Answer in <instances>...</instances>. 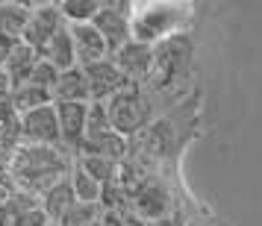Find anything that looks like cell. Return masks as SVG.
I'll return each instance as SVG.
<instances>
[{
	"instance_id": "1",
	"label": "cell",
	"mask_w": 262,
	"mask_h": 226,
	"mask_svg": "<svg viewBox=\"0 0 262 226\" xmlns=\"http://www.w3.org/2000/svg\"><path fill=\"white\" fill-rule=\"evenodd\" d=\"M74 165V156L62 147H30V144H18V150L9 159L6 173L12 177L15 188L38 197L41 191H48L53 182L68 177Z\"/></svg>"
},
{
	"instance_id": "2",
	"label": "cell",
	"mask_w": 262,
	"mask_h": 226,
	"mask_svg": "<svg viewBox=\"0 0 262 226\" xmlns=\"http://www.w3.org/2000/svg\"><path fill=\"white\" fill-rule=\"evenodd\" d=\"M186 21V12L171 3H150V6H136L130 15V38L147 47H156L159 41L171 38V33Z\"/></svg>"
},
{
	"instance_id": "3",
	"label": "cell",
	"mask_w": 262,
	"mask_h": 226,
	"mask_svg": "<svg viewBox=\"0 0 262 226\" xmlns=\"http://www.w3.org/2000/svg\"><path fill=\"white\" fill-rule=\"evenodd\" d=\"M106 112L112 132H118L127 141L133 135L144 132L150 123V106H147V94L142 91V85H127L124 91H118L106 103Z\"/></svg>"
},
{
	"instance_id": "4",
	"label": "cell",
	"mask_w": 262,
	"mask_h": 226,
	"mask_svg": "<svg viewBox=\"0 0 262 226\" xmlns=\"http://www.w3.org/2000/svg\"><path fill=\"white\" fill-rule=\"evenodd\" d=\"M130 15H133L130 0H100V12L92 18V27L100 33L109 56L130 41Z\"/></svg>"
},
{
	"instance_id": "5",
	"label": "cell",
	"mask_w": 262,
	"mask_h": 226,
	"mask_svg": "<svg viewBox=\"0 0 262 226\" xmlns=\"http://www.w3.org/2000/svg\"><path fill=\"white\" fill-rule=\"evenodd\" d=\"M18 141L30 144V147H62L53 103L18 115Z\"/></svg>"
},
{
	"instance_id": "6",
	"label": "cell",
	"mask_w": 262,
	"mask_h": 226,
	"mask_svg": "<svg viewBox=\"0 0 262 226\" xmlns=\"http://www.w3.org/2000/svg\"><path fill=\"white\" fill-rule=\"evenodd\" d=\"M62 27H65V21H62V15H59V3H36L30 9V21H27L24 33H21L18 41H24L27 47L41 53L45 44L59 33Z\"/></svg>"
},
{
	"instance_id": "7",
	"label": "cell",
	"mask_w": 262,
	"mask_h": 226,
	"mask_svg": "<svg viewBox=\"0 0 262 226\" xmlns=\"http://www.w3.org/2000/svg\"><path fill=\"white\" fill-rule=\"evenodd\" d=\"M130 212L136 217H142L144 223H150V220H159V217L174 212V203H171V194L162 182L142 179V185L130 194Z\"/></svg>"
},
{
	"instance_id": "8",
	"label": "cell",
	"mask_w": 262,
	"mask_h": 226,
	"mask_svg": "<svg viewBox=\"0 0 262 226\" xmlns=\"http://www.w3.org/2000/svg\"><path fill=\"white\" fill-rule=\"evenodd\" d=\"M83 77H85V85H89V103H109L118 91H124L130 85L121 77V71L115 68L112 59H100L95 65H85Z\"/></svg>"
},
{
	"instance_id": "9",
	"label": "cell",
	"mask_w": 262,
	"mask_h": 226,
	"mask_svg": "<svg viewBox=\"0 0 262 226\" xmlns=\"http://www.w3.org/2000/svg\"><path fill=\"white\" fill-rule=\"evenodd\" d=\"M109 59L115 62V68L121 71V77L130 85H144L147 77L154 71V47L139 44V41H127L121 50H115Z\"/></svg>"
},
{
	"instance_id": "10",
	"label": "cell",
	"mask_w": 262,
	"mask_h": 226,
	"mask_svg": "<svg viewBox=\"0 0 262 226\" xmlns=\"http://www.w3.org/2000/svg\"><path fill=\"white\" fill-rule=\"evenodd\" d=\"M53 109H56V123H59L62 150H68L71 156H77L80 153V147H83L89 103H53Z\"/></svg>"
},
{
	"instance_id": "11",
	"label": "cell",
	"mask_w": 262,
	"mask_h": 226,
	"mask_svg": "<svg viewBox=\"0 0 262 226\" xmlns=\"http://www.w3.org/2000/svg\"><path fill=\"white\" fill-rule=\"evenodd\" d=\"M71 33V44H74V59H77V68H85V65H95L100 59H109V50L103 44V38L92 24H71L68 27Z\"/></svg>"
},
{
	"instance_id": "12",
	"label": "cell",
	"mask_w": 262,
	"mask_h": 226,
	"mask_svg": "<svg viewBox=\"0 0 262 226\" xmlns=\"http://www.w3.org/2000/svg\"><path fill=\"white\" fill-rule=\"evenodd\" d=\"M53 103H89V85H85L83 68H68L59 71L56 83L50 85Z\"/></svg>"
},
{
	"instance_id": "13",
	"label": "cell",
	"mask_w": 262,
	"mask_h": 226,
	"mask_svg": "<svg viewBox=\"0 0 262 226\" xmlns=\"http://www.w3.org/2000/svg\"><path fill=\"white\" fill-rule=\"evenodd\" d=\"M74 203H77V200H74V191H71V185H68V177L59 179V182H53L48 191H41V194H38V209L48 214L50 223H59L62 214L68 212Z\"/></svg>"
},
{
	"instance_id": "14",
	"label": "cell",
	"mask_w": 262,
	"mask_h": 226,
	"mask_svg": "<svg viewBox=\"0 0 262 226\" xmlns=\"http://www.w3.org/2000/svg\"><path fill=\"white\" fill-rule=\"evenodd\" d=\"M36 62H38L36 50L27 47L24 41H15L12 47L6 50V56H3V71L9 73L12 85H21V83H27V77H30Z\"/></svg>"
},
{
	"instance_id": "15",
	"label": "cell",
	"mask_w": 262,
	"mask_h": 226,
	"mask_svg": "<svg viewBox=\"0 0 262 226\" xmlns=\"http://www.w3.org/2000/svg\"><path fill=\"white\" fill-rule=\"evenodd\" d=\"M45 62H50L56 71H68V68H77V59H74V44H71V33H68V24L62 27L56 36L50 38L45 50L38 53Z\"/></svg>"
},
{
	"instance_id": "16",
	"label": "cell",
	"mask_w": 262,
	"mask_h": 226,
	"mask_svg": "<svg viewBox=\"0 0 262 226\" xmlns=\"http://www.w3.org/2000/svg\"><path fill=\"white\" fill-rule=\"evenodd\" d=\"M50 103H53V97H50L48 88H38V85H33V83L12 85V91H9V106L15 109V115H24V112L50 106Z\"/></svg>"
},
{
	"instance_id": "17",
	"label": "cell",
	"mask_w": 262,
	"mask_h": 226,
	"mask_svg": "<svg viewBox=\"0 0 262 226\" xmlns=\"http://www.w3.org/2000/svg\"><path fill=\"white\" fill-rule=\"evenodd\" d=\"M74 165L80 167V170H85V173L95 179V182L106 185V182H112V179L118 177L121 162H112V159L92 156V153H77V156H74Z\"/></svg>"
},
{
	"instance_id": "18",
	"label": "cell",
	"mask_w": 262,
	"mask_h": 226,
	"mask_svg": "<svg viewBox=\"0 0 262 226\" xmlns=\"http://www.w3.org/2000/svg\"><path fill=\"white\" fill-rule=\"evenodd\" d=\"M30 9L33 6H27V3H0V36L18 41L30 21Z\"/></svg>"
},
{
	"instance_id": "19",
	"label": "cell",
	"mask_w": 262,
	"mask_h": 226,
	"mask_svg": "<svg viewBox=\"0 0 262 226\" xmlns=\"http://www.w3.org/2000/svg\"><path fill=\"white\" fill-rule=\"evenodd\" d=\"M100 12V0H62L59 15L62 21L71 24H92V18Z\"/></svg>"
},
{
	"instance_id": "20",
	"label": "cell",
	"mask_w": 262,
	"mask_h": 226,
	"mask_svg": "<svg viewBox=\"0 0 262 226\" xmlns=\"http://www.w3.org/2000/svg\"><path fill=\"white\" fill-rule=\"evenodd\" d=\"M68 185H71L77 203H97L100 200V182H95V179L89 177L85 170H80L77 165H71V170H68Z\"/></svg>"
},
{
	"instance_id": "21",
	"label": "cell",
	"mask_w": 262,
	"mask_h": 226,
	"mask_svg": "<svg viewBox=\"0 0 262 226\" xmlns=\"http://www.w3.org/2000/svg\"><path fill=\"white\" fill-rule=\"evenodd\" d=\"M112 132V123H109V112H106V103H89V112H85V135H83V144L89 141H97Z\"/></svg>"
},
{
	"instance_id": "22",
	"label": "cell",
	"mask_w": 262,
	"mask_h": 226,
	"mask_svg": "<svg viewBox=\"0 0 262 226\" xmlns=\"http://www.w3.org/2000/svg\"><path fill=\"white\" fill-rule=\"evenodd\" d=\"M100 206L97 203H74L68 212L62 214L59 226H95L100 220Z\"/></svg>"
},
{
	"instance_id": "23",
	"label": "cell",
	"mask_w": 262,
	"mask_h": 226,
	"mask_svg": "<svg viewBox=\"0 0 262 226\" xmlns=\"http://www.w3.org/2000/svg\"><path fill=\"white\" fill-rule=\"evenodd\" d=\"M56 77H59V71H56L50 62H45L41 56H38V62L33 65V71H30V77H27V83H33V85H38V88H48L50 91V85L56 83Z\"/></svg>"
},
{
	"instance_id": "24",
	"label": "cell",
	"mask_w": 262,
	"mask_h": 226,
	"mask_svg": "<svg viewBox=\"0 0 262 226\" xmlns=\"http://www.w3.org/2000/svg\"><path fill=\"white\" fill-rule=\"evenodd\" d=\"M97 226H124V212H103Z\"/></svg>"
},
{
	"instance_id": "25",
	"label": "cell",
	"mask_w": 262,
	"mask_h": 226,
	"mask_svg": "<svg viewBox=\"0 0 262 226\" xmlns=\"http://www.w3.org/2000/svg\"><path fill=\"white\" fill-rule=\"evenodd\" d=\"M147 226H186V220H183L177 212H171V214H165V217H159V220H150Z\"/></svg>"
},
{
	"instance_id": "26",
	"label": "cell",
	"mask_w": 262,
	"mask_h": 226,
	"mask_svg": "<svg viewBox=\"0 0 262 226\" xmlns=\"http://www.w3.org/2000/svg\"><path fill=\"white\" fill-rule=\"evenodd\" d=\"M9 91H12V80H9V73L3 71V65H0V100L9 97Z\"/></svg>"
},
{
	"instance_id": "27",
	"label": "cell",
	"mask_w": 262,
	"mask_h": 226,
	"mask_svg": "<svg viewBox=\"0 0 262 226\" xmlns=\"http://www.w3.org/2000/svg\"><path fill=\"white\" fill-rule=\"evenodd\" d=\"M124 226H147L142 217H136L133 212H124Z\"/></svg>"
},
{
	"instance_id": "28",
	"label": "cell",
	"mask_w": 262,
	"mask_h": 226,
	"mask_svg": "<svg viewBox=\"0 0 262 226\" xmlns=\"http://www.w3.org/2000/svg\"><path fill=\"white\" fill-rule=\"evenodd\" d=\"M50 226H59V223H50Z\"/></svg>"
},
{
	"instance_id": "29",
	"label": "cell",
	"mask_w": 262,
	"mask_h": 226,
	"mask_svg": "<svg viewBox=\"0 0 262 226\" xmlns=\"http://www.w3.org/2000/svg\"><path fill=\"white\" fill-rule=\"evenodd\" d=\"M95 226H97V223H95Z\"/></svg>"
}]
</instances>
